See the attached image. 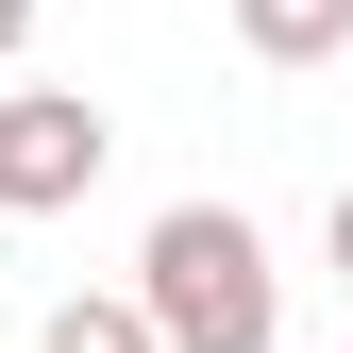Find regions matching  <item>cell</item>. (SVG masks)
Listing matches in <instances>:
<instances>
[{
  "label": "cell",
  "mask_w": 353,
  "mask_h": 353,
  "mask_svg": "<svg viewBox=\"0 0 353 353\" xmlns=\"http://www.w3.org/2000/svg\"><path fill=\"white\" fill-rule=\"evenodd\" d=\"M236 34H252L270 68H336V51H353V0H236Z\"/></svg>",
  "instance_id": "cell-3"
},
{
  "label": "cell",
  "mask_w": 353,
  "mask_h": 353,
  "mask_svg": "<svg viewBox=\"0 0 353 353\" xmlns=\"http://www.w3.org/2000/svg\"><path fill=\"white\" fill-rule=\"evenodd\" d=\"M320 252H336V286H353V185H336V219H320Z\"/></svg>",
  "instance_id": "cell-5"
},
{
  "label": "cell",
  "mask_w": 353,
  "mask_h": 353,
  "mask_svg": "<svg viewBox=\"0 0 353 353\" xmlns=\"http://www.w3.org/2000/svg\"><path fill=\"white\" fill-rule=\"evenodd\" d=\"M34 353H168V336H152V303H51Z\"/></svg>",
  "instance_id": "cell-4"
},
{
  "label": "cell",
  "mask_w": 353,
  "mask_h": 353,
  "mask_svg": "<svg viewBox=\"0 0 353 353\" xmlns=\"http://www.w3.org/2000/svg\"><path fill=\"white\" fill-rule=\"evenodd\" d=\"M0 51H34V0H0Z\"/></svg>",
  "instance_id": "cell-6"
},
{
  "label": "cell",
  "mask_w": 353,
  "mask_h": 353,
  "mask_svg": "<svg viewBox=\"0 0 353 353\" xmlns=\"http://www.w3.org/2000/svg\"><path fill=\"white\" fill-rule=\"evenodd\" d=\"M135 303L168 353H270L286 336V286H270V236H252L236 202H168L152 252H135Z\"/></svg>",
  "instance_id": "cell-1"
},
{
  "label": "cell",
  "mask_w": 353,
  "mask_h": 353,
  "mask_svg": "<svg viewBox=\"0 0 353 353\" xmlns=\"http://www.w3.org/2000/svg\"><path fill=\"white\" fill-rule=\"evenodd\" d=\"M101 152H118V118L84 101V84H17V101H0V219H68L101 185Z\"/></svg>",
  "instance_id": "cell-2"
}]
</instances>
